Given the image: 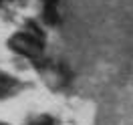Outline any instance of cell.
<instances>
[{"mask_svg": "<svg viewBox=\"0 0 133 125\" xmlns=\"http://www.w3.org/2000/svg\"><path fill=\"white\" fill-rule=\"evenodd\" d=\"M44 2V6H55L57 4V0H42Z\"/></svg>", "mask_w": 133, "mask_h": 125, "instance_id": "cell-4", "label": "cell"}, {"mask_svg": "<svg viewBox=\"0 0 133 125\" xmlns=\"http://www.w3.org/2000/svg\"><path fill=\"white\" fill-rule=\"evenodd\" d=\"M16 85V81L12 79L10 75H2L0 73V95H4V93H8L12 87Z\"/></svg>", "mask_w": 133, "mask_h": 125, "instance_id": "cell-2", "label": "cell"}, {"mask_svg": "<svg viewBox=\"0 0 133 125\" xmlns=\"http://www.w3.org/2000/svg\"><path fill=\"white\" fill-rule=\"evenodd\" d=\"M44 20L49 22V24H57V12H55V6H44Z\"/></svg>", "mask_w": 133, "mask_h": 125, "instance_id": "cell-3", "label": "cell"}, {"mask_svg": "<svg viewBox=\"0 0 133 125\" xmlns=\"http://www.w3.org/2000/svg\"><path fill=\"white\" fill-rule=\"evenodd\" d=\"M41 125H52V123H50L49 119H44V121H42V123H41Z\"/></svg>", "mask_w": 133, "mask_h": 125, "instance_id": "cell-5", "label": "cell"}, {"mask_svg": "<svg viewBox=\"0 0 133 125\" xmlns=\"http://www.w3.org/2000/svg\"><path fill=\"white\" fill-rule=\"evenodd\" d=\"M10 47L14 50H18L20 55L24 57H38L42 50V44H41V36L34 32H18L10 38Z\"/></svg>", "mask_w": 133, "mask_h": 125, "instance_id": "cell-1", "label": "cell"}]
</instances>
